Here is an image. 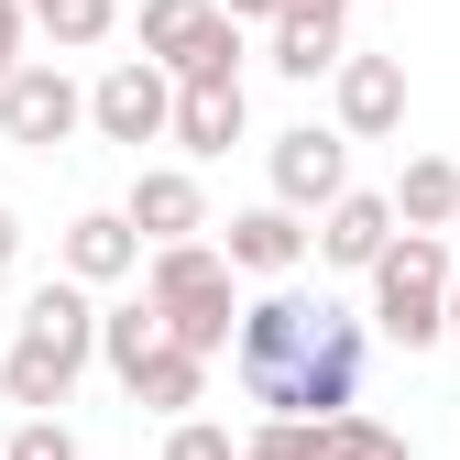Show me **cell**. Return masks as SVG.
<instances>
[{
    "instance_id": "ffe728a7",
    "label": "cell",
    "mask_w": 460,
    "mask_h": 460,
    "mask_svg": "<svg viewBox=\"0 0 460 460\" xmlns=\"http://www.w3.org/2000/svg\"><path fill=\"white\" fill-rule=\"evenodd\" d=\"M154 351H164V318H154L143 296H121V307H99V362L121 373V384H132V373H143Z\"/></svg>"
},
{
    "instance_id": "8fae6325",
    "label": "cell",
    "mask_w": 460,
    "mask_h": 460,
    "mask_svg": "<svg viewBox=\"0 0 460 460\" xmlns=\"http://www.w3.org/2000/svg\"><path fill=\"white\" fill-rule=\"evenodd\" d=\"M384 242H394V198H384V187H340V198L318 208V230H307V252H318L329 274H373Z\"/></svg>"
},
{
    "instance_id": "ac0fdd59",
    "label": "cell",
    "mask_w": 460,
    "mask_h": 460,
    "mask_svg": "<svg viewBox=\"0 0 460 460\" xmlns=\"http://www.w3.org/2000/svg\"><path fill=\"white\" fill-rule=\"evenodd\" d=\"M22 22L55 44V66H66V55H88V44L121 33V0H22Z\"/></svg>"
},
{
    "instance_id": "9c48e42d",
    "label": "cell",
    "mask_w": 460,
    "mask_h": 460,
    "mask_svg": "<svg viewBox=\"0 0 460 460\" xmlns=\"http://www.w3.org/2000/svg\"><path fill=\"white\" fill-rule=\"evenodd\" d=\"M351 12H362V0H285V12L263 22V33H274V77L318 88L340 55H351Z\"/></svg>"
},
{
    "instance_id": "7402d4cb",
    "label": "cell",
    "mask_w": 460,
    "mask_h": 460,
    "mask_svg": "<svg viewBox=\"0 0 460 460\" xmlns=\"http://www.w3.org/2000/svg\"><path fill=\"white\" fill-rule=\"evenodd\" d=\"M0 460H77V428L66 417H22L12 438H0Z\"/></svg>"
},
{
    "instance_id": "30bf717a",
    "label": "cell",
    "mask_w": 460,
    "mask_h": 460,
    "mask_svg": "<svg viewBox=\"0 0 460 460\" xmlns=\"http://www.w3.org/2000/svg\"><path fill=\"white\" fill-rule=\"evenodd\" d=\"M340 187H351V143H340V132H318V121L274 132V208L318 219V208H329Z\"/></svg>"
},
{
    "instance_id": "7c38bea8",
    "label": "cell",
    "mask_w": 460,
    "mask_h": 460,
    "mask_svg": "<svg viewBox=\"0 0 460 460\" xmlns=\"http://www.w3.org/2000/svg\"><path fill=\"white\" fill-rule=\"evenodd\" d=\"M12 340H33V351H55V362H99V296H88V285H66V274H44L33 285V296H22V329Z\"/></svg>"
},
{
    "instance_id": "ba28073f",
    "label": "cell",
    "mask_w": 460,
    "mask_h": 460,
    "mask_svg": "<svg viewBox=\"0 0 460 460\" xmlns=\"http://www.w3.org/2000/svg\"><path fill=\"white\" fill-rule=\"evenodd\" d=\"M121 219H132V242H143V252L208 242V187L187 176V164H143V176H132V198H121Z\"/></svg>"
},
{
    "instance_id": "d6986e66",
    "label": "cell",
    "mask_w": 460,
    "mask_h": 460,
    "mask_svg": "<svg viewBox=\"0 0 460 460\" xmlns=\"http://www.w3.org/2000/svg\"><path fill=\"white\" fill-rule=\"evenodd\" d=\"M0 394H12L22 417H55L77 394V362H55V351H33V340H12V351H0Z\"/></svg>"
},
{
    "instance_id": "cb8c5ba5",
    "label": "cell",
    "mask_w": 460,
    "mask_h": 460,
    "mask_svg": "<svg viewBox=\"0 0 460 460\" xmlns=\"http://www.w3.org/2000/svg\"><path fill=\"white\" fill-rule=\"evenodd\" d=\"M242 460H318V428H296V417H263V428L242 438Z\"/></svg>"
},
{
    "instance_id": "277c9868",
    "label": "cell",
    "mask_w": 460,
    "mask_h": 460,
    "mask_svg": "<svg viewBox=\"0 0 460 460\" xmlns=\"http://www.w3.org/2000/svg\"><path fill=\"white\" fill-rule=\"evenodd\" d=\"M143 33V66H164L176 88H208V77H242V22L219 0H143L132 12Z\"/></svg>"
},
{
    "instance_id": "2e32d148",
    "label": "cell",
    "mask_w": 460,
    "mask_h": 460,
    "mask_svg": "<svg viewBox=\"0 0 460 460\" xmlns=\"http://www.w3.org/2000/svg\"><path fill=\"white\" fill-rule=\"evenodd\" d=\"M121 394H132L143 417H164V428H176V417H198V406H208V362H198V351H154Z\"/></svg>"
},
{
    "instance_id": "4316f807",
    "label": "cell",
    "mask_w": 460,
    "mask_h": 460,
    "mask_svg": "<svg viewBox=\"0 0 460 460\" xmlns=\"http://www.w3.org/2000/svg\"><path fill=\"white\" fill-rule=\"evenodd\" d=\"M219 12H230V22H274L285 0H219Z\"/></svg>"
},
{
    "instance_id": "44dd1931",
    "label": "cell",
    "mask_w": 460,
    "mask_h": 460,
    "mask_svg": "<svg viewBox=\"0 0 460 460\" xmlns=\"http://www.w3.org/2000/svg\"><path fill=\"white\" fill-rule=\"evenodd\" d=\"M318 460H417V449L394 438L384 417H329V428H318Z\"/></svg>"
},
{
    "instance_id": "4fadbf2b",
    "label": "cell",
    "mask_w": 460,
    "mask_h": 460,
    "mask_svg": "<svg viewBox=\"0 0 460 460\" xmlns=\"http://www.w3.org/2000/svg\"><path fill=\"white\" fill-rule=\"evenodd\" d=\"M242 132H252V99H242V77H208V88H176V110H164V143L187 154V176H198L208 154H230Z\"/></svg>"
},
{
    "instance_id": "7a4b0ae2",
    "label": "cell",
    "mask_w": 460,
    "mask_h": 460,
    "mask_svg": "<svg viewBox=\"0 0 460 460\" xmlns=\"http://www.w3.org/2000/svg\"><path fill=\"white\" fill-rule=\"evenodd\" d=\"M143 307L164 318V351L219 362L230 329H242V285H230L219 242H176V252H143Z\"/></svg>"
},
{
    "instance_id": "5b68a950",
    "label": "cell",
    "mask_w": 460,
    "mask_h": 460,
    "mask_svg": "<svg viewBox=\"0 0 460 460\" xmlns=\"http://www.w3.org/2000/svg\"><path fill=\"white\" fill-rule=\"evenodd\" d=\"M77 132H88V88L55 66V55H22V66L0 77V143L55 154V143H77Z\"/></svg>"
},
{
    "instance_id": "e0dca14e",
    "label": "cell",
    "mask_w": 460,
    "mask_h": 460,
    "mask_svg": "<svg viewBox=\"0 0 460 460\" xmlns=\"http://www.w3.org/2000/svg\"><path fill=\"white\" fill-rule=\"evenodd\" d=\"M394 219L449 242V230H460V164H449V154H417L406 176H394Z\"/></svg>"
},
{
    "instance_id": "5bb4252c",
    "label": "cell",
    "mask_w": 460,
    "mask_h": 460,
    "mask_svg": "<svg viewBox=\"0 0 460 460\" xmlns=\"http://www.w3.org/2000/svg\"><path fill=\"white\" fill-rule=\"evenodd\" d=\"M55 274L88 285V296H99V285H132V274H143L132 219H121V208H77V219H66V242H55Z\"/></svg>"
},
{
    "instance_id": "83f0119b",
    "label": "cell",
    "mask_w": 460,
    "mask_h": 460,
    "mask_svg": "<svg viewBox=\"0 0 460 460\" xmlns=\"http://www.w3.org/2000/svg\"><path fill=\"white\" fill-rule=\"evenodd\" d=\"M449 340H460V274H449Z\"/></svg>"
},
{
    "instance_id": "9a60e30c",
    "label": "cell",
    "mask_w": 460,
    "mask_h": 460,
    "mask_svg": "<svg viewBox=\"0 0 460 460\" xmlns=\"http://www.w3.org/2000/svg\"><path fill=\"white\" fill-rule=\"evenodd\" d=\"M219 263H230V274H263V285H296V263H307V219L263 198V208H242V219L219 230Z\"/></svg>"
},
{
    "instance_id": "484cf974",
    "label": "cell",
    "mask_w": 460,
    "mask_h": 460,
    "mask_svg": "<svg viewBox=\"0 0 460 460\" xmlns=\"http://www.w3.org/2000/svg\"><path fill=\"white\" fill-rule=\"evenodd\" d=\"M22 263V219H12V198H0V274Z\"/></svg>"
},
{
    "instance_id": "52a82bcc",
    "label": "cell",
    "mask_w": 460,
    "mask_h": 460,
    "mask_svg": "<svg viewBox=\"0 0 460 460\" xmlns=\"http://www.w3.org/2000/svg\"><path fill=\"white\" fill-rule=\"evenodd\" d=\"M329 110H340V143L406 132V55H340L329 66Z\"/></svg>"
},
{
    "instance_id": "8992f818",
    "label": "cell",
    "mask_w": 460,
    "mask_h": 460,
    "mask_svg": "<svg viewBox=\"0 0 460 460\" xmlns=\"http://www.w3.org/2000/svg\"><path fill=\"white\" fill-rule=\"evenodd\" d=\"M164 110H176V77L164 66H143V55H110L99 66V88H88V132L99 143H164Z\"/></svg>"
},
{
    "instance_id": "6da1fadb",
    "label": "cell",
    "mask_w": 460,
    "mask_h": 460,
    "mask_svg": "<svg viewBox=\"0 0 460 460\" xmlns=\"http://www.w3.org/2000/svg\"><path fill=\"white\" fill-rule=\"evenodd\" d=\"M362 362H373V329L340 307V296H307V285H263L230 329V373L263 417H296V428H329L362 406Z\"/></svg>"
},
{
    "instance_id": "d4e9b609",
    "label": "cell",
    "mask_w": 460,
    "mask_h": 460,
    "mask_svg": "<svg viewBox=\"0 0 460 460\" xmlns=\"http://www.w3.org/2000/svg\"><path fill=\"white\" fill-rule=\"evenodd\" d=\"M22 55H33V22H22V0H0V77H12Z\"/></svg>"
},
{
    "instance_id": "3957f363",
    "label": "cell",
    "mask_w": 460,
    "mask_h": 460,
    "mask_svg": "<svg viewBox=\"0 0 460 460\" xmlns=\"http://www.w3.org/2000/svg\"><path fill=\"white\" fill-rule=\"evenodd\" d=\"M449 274H460V252L438 242V230H394L384 263L362 274V285H373L362 329L394 340V351H428V340H449Z\"/></svg>"
},
{
    "instance_id": "603a6c76",
    "label": "cell",
    "mask_w": 460,
    "mask_h": 460,
    "mask_svg": "<svg viewBox=\"0 0 460 460\" xmlns=\"http://www.w3.org/2000/svg\"><path fill=\"white\" fill-rule=\"evenodd\" d=\"M164 460H242V438H230L219 417H176L164 428Z\"/></svg>"
}]
</instances>
